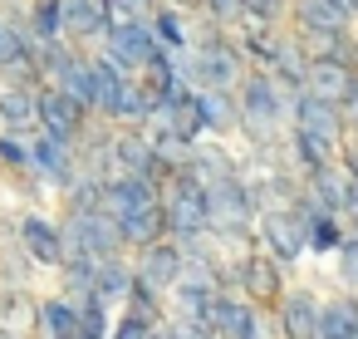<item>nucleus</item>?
<instances>
[{"label": "nucleus", "instance_id": "1", "mask_svg": "<svg viewBox=\"0 0 358 339\" xmlns=\"http://www.w3.org/2000/svg\"><path fill=\"white\" fill-rule=\"evenodd\" d=\"M236 99H241V133H236L241 148H275V143H285V128H289V89L270 69L250 64L241 74V84H236Z\"/></svg>", "mask_w": 358, "mask_h": 339}, {"label": "nucleus", "instance_id": "2", "mask_svg": "<svg viewBox=\"0 0 358 339\" xmlns=\"http://www.w3.org/2000/svg\"><path fill=\"white\" fill-rule=\"evenodd\" d=\"M216 280H221V290H236V295H245V300L275 310L280 295H285V285L294 280V270L280 265L270 251L250 246V251H226L221 265H216Z\"/></svg>", "mask_w": 358, "mask_h": 339}, {"label": "nucleus", "instance_id": "3", "mask_svg": "<svg viewBox=\"0 0 358 339\" xmlns=\"http://www.w3.org/2000/svg\"><path fill=\"white\" fill-rule=\"evenodd\" d=\"M304 221H309V197H294L285 207H265L255 216V246L270 251L280 265L299 270L309 261V251H304Z\"/></svg>", "mask_w": 358, "mask_h": 339}, {"label": "nucleus", "instance_id": "4", "mask_svg": "<svg viewBox=\"0 0 358 339\" xmlns=\"http://www.w3.org/2000/svg\"><path fill=\"white\" fill-rule=\"evenodd\" d=\"M59 231H64V256H123V231L108 212H59Z\"/></svg>", "mask_w": 358, "mask_h": 339}, {"label": "nucleus", "instance_id": "5", "mask_svg": "<svg viewBox=\"0 0 358 339\" xmlns=\"http://www.w3.org/2000/svg\"><path fill=\"white\" fill-rule=\"evenodd\" d=\"M206 324L216 329V339H280L275 334V310L270 305H255L236 290H221L211 300V314Z\"/></svg>", "mask_w": 358, "mask_h": 339}, {"label": "nucleus", "instance_id": "6", "mask_svg": "<svg viewBox=\"0 0 358 339\" xmlns=\"http://www.w3.org/2000/svg\"><path fill=\"white\" fill-rule=\"evenodd\" d=\"M162 207H167V226H172V236L211 231V197H206V182L192 177L187 167L172 172V182L162 187Z\"/></svg>", "mask_w": 358, "mask_h": 339}, {"label": "nucleus", "instance_id": "7", "mask_svg": "<svg viewBox=\"0 0 358 339\" xmlns=\"http://www.w3.org/2000/svg\"><path fill=\"white\" fill-rule=\"evenodd\" d=\"M15 246H20L40 270H59V261H64L59 216L45 212V207H20V216H15Z\"/></svg>", "mask_w": 358, "mask_h": 339}, {"label": "nucleus", "instance_id": "8", "mask_svg": "<svg viewBox=\"0 0 358 339\" xmlns=\"http://www.w3.org/2000/svg\"><path fill=\"white\" fill-rule=\"evenodd\" d=\"M289 128H304V133H314V138L338 148L348 138V113H343L338 99H324L314 89H294L289 94Z\"/></svg>", "mask_w": 358, "mask_h": 339}, {"label": "nucleus", "instance_id": "9", "mask_svg": "<svg viewBox=\"0 0 358 339\" xmlns=\"http://www.w3.org/2000/svg\"><path fill=\"white\" fill-rule=\"evenodd\" d=\"M30 177H35L50 197H59V192L79 177V143L50 138V133L40 128L35 143H30Z\"/></svg>", "mask_w": 358, "mask_h": 339}, {"label": "nucleus", "instance_id": "10", "mask_svg": "<svg viewBox=\"0 0 358 339\" xmlns=\"http://www.w3.org/2000/svg\"><path fill=\"white\" fill-rule=\"evenodd\" d=\"M152 50H157L152 20L108 25V35H103V45H99V55H103L118 74H128V79H138V74H143V64H148V55H152Z\"/></svg>", "mask_w": 358, "mask_h": 339}, {"label": "nucleus", "instance_id": "11", "mask_svg": "<svg viewBox=\"0 0 358 339\" xmlns=\"http://www.w3.org/2000/svg\"><path fill=\"white\" fill-rule=\"evenodd\" d=\"M319 305H324V295L309 280H289L275 305V334L280 339H319Z\"/></svg>", "mask_w": 358, "mask_h": 339}, {"label": "nucleus", "instance_id": "12", "mask_svg": "<svg viewBox=\"0 0 358 339\" xmlns=\"http://www.w3.org/2000/svg\"><path fill=\"white\" fill-rule=\"evenodd\" d=\"M94 113H84L59 84H40L35 89V123L50 133V138H64V143H79L84 128H89Z\"/></svg>", "mask_w": 358, "mask_h": 339}, {"label": "nucleus", "instance_id": "13", "mask_svg": "<svg viewBox=\"0 0 358 339\" xmlns=\"http://www.w3.org/2000/svg\"><path fill=\"white\" fill-rule=\"evenodd\" d=\"M216 295H221L216 270L187 265V270L177 275V285L167 290V314H172V319H196V324H206V314H211V300H216Z\"/></svg>", "mask_w": 358, "mask_h": 339}, {"label": "nucleus", "instance_id": "14", "mask_svg": "<svg viewBox=\"0 0 358 339\" xmlns=\"http://www.w3.org/2000/svg\"><path fill=\"white\" fill-rule=\"evenodd\" d=\"M358 25L353 11L343 6V0H294L289 6V30L314 40V35H334V30H348Z\"/></svg>", "mask_w": 358, "mask_h": 339}, {"label": "nucleus", "instance_id": "15", "mask_svg": "<svg viewBox=\"0 0 358 339\" xmlns=\"http://www.w3.org/2000/svg\"><path fill=\"white\" fill-rule=\"evenodd\" d=\"M128 256H133L138 280H148V285H157V290H172V285H177V275L187 270L182 246H177L172 236H162V241H152V246H138V251H128Z\"/></svg>", "mask_w": 358, "mask_h": 339}, {"label": "nucleus", "instance_id": "16", "mask_svg": "<svg viewBox=\"0 0 358 339\" xmlns=\"http://www.w3.org/2000/svg\"><path fill=\"white\" fill-rule=\"evenodd\" d=\"M152 202H162V187L152 177H138V172H113L108 187H103V212L108 216H128V212L152 207Z\"/></svg>", "mask_w": 358, "mask_h": 339}, {"label": "nucleus", "instance_id": "17", "mask_svg": "<svg viewBox=\"0 0 358 339\" xmlns=\"http://www.w3.org/2000/svg\"><path fill=\"white\" fill-rule=\"evenodd\" d=\"M108 11L103 0H64V35L79 45V50H99L103 35H108Z\"/></svg>", "mask_w": 358, "mask_h": 339}, {"label": "nucleus", "instance_id": "18", "mask_svg": "<svg viewBox=\"0 0 358 339\" xmlns=\"http://www.w3.org/2000/svg\"><path fill=\"white\" fill-rule=\"evenodd\" d=\"M50 84H59L84 113H94V109H99V64H94V50H74L69 64H64Z\"/></svg>", "mask_w": 358, "mask_h": 339}, {"label": "nucleus", "instance_id": "19", "mask_svg": "<svg viewBox=\"0 0 358 339\" xmlns=\"http://www.w3.org/2000/svg\"><path fill=\"white\" fill-rule=\"evenodd\" d=\"M192 99L201 109L206 138H236L241 133V99H236V89H192Z\"/></svg>", "mask_w": 358, "mask_h": 339}, {"label": "nucleus", "instance_id": "20", "mask_svg": "<svg viewBox=\"0 0 358 339\" xmlns=\"http://www.w3.org/2000/svg\"><path fill=\"white\" fill-rule=\"evenodd\" d=\"M187 172L201 177L206 187L221 182V177H231V172H245V167H241V148H236V138H201L196 153H192V162H187Z\"/></svg>", "mask_w": 358, "mask_h": 339}, {"label": "nucleus", "instance_id": "21", "mask_svg": "<svg viewBox=\"0 0 358 339\" xmlns=\"http://www.w3.org/2000/svg\"><path fill=\"white\" fill-rule=\"evenodd\" d=\"M35 334L40 339H69V334H79V300H69L64 290L35 295Z\"/></svg>", "mask_w": 358, "mask_h": 339}, {"label": "nucleus", "instance_id": "22", "mask_svg": "<svg viewBox=\"0 0 358 339\" xmlns=\"http://www.w3.org/2000/svg\"><path fill=\"white\" fill-rule=\"evenodd\" d=\"M309 64H314V55H309L304 35H294V30L285 25V30H280V45H275V60H270V74H275V79L294 94V89H304Z\"/></svg>", "mask_w": 358, "mask_h": 339}, {"label": "nucleus", "instance_id": "23", "mask_svg": "<svg viewBox=\"0 0 358 339\" xmlns=\"http://www.w3.org/2000/svg\"><path fill=\"white\" fill-rule=\"evenodd\" d=\"M280 153H285V162H289L299 177H309V172H319V167L338 162V148H334V143H324V138H314V133H304V128H285Z\"/></svg>", "mask_w": 358, "mask_h": 339}, {"label": "nucleus", "instance_id": "24", "mask_svg": "<svg viewBox=\"0 0 358 339\" xmlns=\"http://www.w3.org/2000/svg\"><path fill=\"white\" fill-rule=\"evenodd\" d=\"M358 334V290H329L319 305V339H353Z\"/></svg>", "mask_w": 358, "mask_h": 339}, {"label": "nucleus", "instance_id": "25", "mask_svg": "<svg viewBox=\"0 0 358 339\" xmlns=\"http://www.w3.org/2000/svg\"><path fill=\"white\" fill-rule=\"evenodd\" d=\"M128 290H133V256L123 251V256H108V261H99V275H94V300L99 305H108L113 314L128 305Z\"/></svg>", "mask_w": 358, "mask_h": 339}, {"label": "nucleus", "instance_id": "26", "mask_svg": "<svg viewBox=\"0 0 358 339\" xmlns=\"http://www.w3.org/2000/svg\"><path fill=\"white\" fill-rule=\"evenodd\" d=\"M113 221H118V231H123V246H128V251H138V246H152V241L172 236V226H167V207H162V202L138 207V212L113 216Z\"/></svg>", "mask_w": 358, "mask_h": 339}, {"label": "nucleus", "instance_id": "27", "mask_svg": "<svg viewBox=\"0 0 358 339\" xmlns=\"http://www.w3.org/2000/svg\"><path fill=\"white\" fill-rule=\"evenodd\" d=\"M343 236H348V221L338 212H319L309 202V221H304V251H309V261H329Z\"/></svg>", "mask_w": 358, "mask_h": 339}, {"label": "nucleus", "instance_id": "28", "mask_svg": "<svg viewBox=\"0 0 358 339\" xmlns=\"http://www.w3.org/2000/svg\"><path fill=\"white\" fill-rule=\"evenodd\" d=\"M40 123L30 128H0V177L6 182H20L30 177V143H35Z\"/></svg>", "mask_w": 358, "mask_h": 339}, {"label": "nucleus", "instance_id": "29", "mask_svg": "<svg viewBox=\"0 0 358 339\" xmlns=\"http://www.w3.org/2000/svg\"><path fill=\"white\" fill-rule=\"evenodd\" d=\"M343 192H348V172H343L338 162H329V167H319V172L304 177V197H309L319 212H338V216H343Z\"/></svg>", "mask_w": 358, "mask_h": 339}, {"label": "nucleus", "instance_id": "30", "mask_svg": "<svg viewBox=\"0 0 358 339\" xmlns=\"http://www.w3.org/2000/svg\"><path fill=\"white\" fill-rule=\"evenodd\" d=\"M152 35H157V45H167V50H177V55L192 50V11L162 0V6L152 11Z\"/></svg>", "mask_w": 358, "mask_h": 339}, {"label": "nucleus", "instance_id": "31", "mask_svg": "<svg viewBox=\"0 0 358 339\" xmlns=\"http://www.w3.org/2000/svg\"><path fill=\"white\" fill-rule=\"evenodd\" d=\"M358 84V69H348V64H334V60H319L314 55V64H309V79H304V89H314V94H324V99H348V89Z\"/></svg>", "mask_w": 358, "mask_h": 339}, {"label": "nucleus", "instance_id": "32", "mask_svg": "<svg viewBox=\"0 0 358 339\" xmlns=\"http://www.w3.org/2000/svg\"><path fill=\"white\" fill-rule=\"evenodd\" d=\"M35 89L40 84H10V79H0V128H30L35 123Z\"/></svg>", "mask_w": 358, "mask_h": 339}, {"label": "nucleus", "instance_id": "33", "mask_svg": "<svg viewBox=\"0 0 358 339\" xmlns=\"http://www.w3.org/2000/svg\"><path fill=\"white\" fill-rule=\"evenodd\" d=\"M55 275H59V290H64L69 300H79V305H84V300H94V275H99V261H94V256H64Z\"/></svg>", "mask_w": 358, "mask_h": 339}, {"label": "nucleus", "instance_id": "34", "mask_svg": "<svg viewBox=\"0 0 358 339\" xmlns=\"http://www.w3.org/2000/svg\"><path fill=\"white\" fill-rule=\"evenodd\" d=\"M25 30L35 40H69L64 35V0H25Z\"/></svg>", "mask_w": 358, "mask_h": 339}, {"label": "nucleus", "instance_id": "35", "mask_svg": "<svg viewBox=\"0 0 358 339\" xmlns=\"http://www.w3.org/2000/svg\"><path fill=\"white\" fill-rule=\"evenodd\" d=\"M103 187H108V177L79 172V177L59 192V212H103Z\"/></svg>", "mask_w": 358, "mask_h": 339}, {"label": "nucleus", "instance_id": "36", "mask_svg": "<svg viewBox=\"0 0 358 339\" xmlns=\"http://www.w3.org/2000/svg\"><path fill=\"white\" fill-rule=\"evenodd\" d=\"M236 35H241V50H245V60H250V64H260V69H270V60H275V45H280V30H275V25H250V20H245Z\"/></svg>", "mask_w": 358, "mask_h": 339}, {"label": "nucleus", "instance_id": "37", "mask_svg": "<svg viewBox=\"0 0 358 339\" xmlns=\"http://www.w3.org/2000/svg\"><path fill=\"white\" fill-rule=\"evenodd\" d=\"M74 50H79L74 40H35V45H30V60H35L40 79L50 84V79H55V74L69 64V55H74Z\"/></svg>", "mask_w": 358, "mask_h": 339}, {"label": "nucleus", "instance_id": "38", "mask_svg": "<svg viewBox=\"0 0 358 339\" xmlns=\"http://www.w3.org/2000/svg\"><path fill=\"white\" fill-rule=\"evenodd\" d=\"M329 270H334V285L338 290H358V231H348L338 241V251L329 256Z\"/></svg>", "mask_w": 358, "mask_h": 339}, {"label": "nucleus", "instance_id": "39", "mask_svg": "<svg viewBox=\"0 0 358 339\" xmlns=\"http://www.w3.org/2000/svg\"><path fill=\"white\" fill-rule=\"evenodd\" d=\"M289 6H294V0H245V20H250V25H275V30H285V25H289Z\"/></svg>", "mask_w": 358, "mask_h": 339}, {"label": "nucleus", "instance_id": "40", "mask_svg": "<svg viewBox=\"0 0 358 339\" xmlns=\"http://www.w3.org/2000/svg\"><path fill=\"white\" fill-rule=\"evenodd\" d=\"M108 329H113V310L99 305V300H84V305H79V334H89V339H108Z\"/></svg>", "mask_w": 358, "mask_h": 339}, {"label": "nucleus", "instance_id": "41", "mask_svg": "<svg viewBox=\"0 0 358 339\" xmlns=\"http://www.w3.org/2000/svg\"><path fill=\"white\" fill-rule=\"evenodd\" d=\"M201 15L216 20L221 30H241L245 25V0H201Z\"/></svg>", "mask_w": 358, "mask_h": 339}, {"label": "nucleus", "instance_id": "42", "mask_svg": "<svg viewBox=\"0 0 358 339\" xmlns=\"http://www.w3.org/2000/svg\"><path fill=\"white\" fill-rule=\"evenodd\" d=\"M103 11L113 25H128V20H152L157 0H103Z\"/></svg>", "mask_w": 358, "mask_h": 339}, {"label": "nucleus", "instance_id": "43", "mask_svg": "<svg viewBox=\"0 0 358 339\" xmlns=\"http://www.w3.org/2000/svg\"><path fill=\"white\" fill-rule=\"evenodd\" d=\"M148 334H152V319H143L138 310H128V305H123V310L113 314V329H108V339H148Z\"/></svg>", "mask_w": 358, "mask_h": 339}, {"label": "nucleus", "instance_id": "44", "mask_svg": "<svg viewBox=\"0 0 358 339\" xmlns=\"http://www.w3.org/2000/svg\"><path fill=\"white\" fill-rule=\"evenodd\" d=\"M172 329H177V339H216V329L211 324H196V319H172Z\"/></svg>", "mask_w": 358, "mask_h": 339}, {"label": "nucleus", "instance_id": "45", "mask_svg": "<svg viewBox=\"0 0 358 339\" xmlns=\"http://www.w3.org/2000/svg\"><path fill=\"white\" fill-rule=\"evenodd\" d=\"M343 221L358 231V177H348V192H343Z\"/></svg>", "mask_w": 358, "mask_h": 339}, {"label": "nucleus", "instance_id": "46", "mask_svg": "<svg viewBox=\"0 0 358 339\" xmlns=\"http://www.w3.org/2000/svg\"><path fill=\"white\" fill-rule=\"evenodd\" d=\"M343 113H348V133H358V84L348 89V99H343Z\"/></svg>", "mask_w": 358, "mask_h": 339}, {"label": "nucleus", "instance_id": "47", "mask_svg": "<svg viewBox=\"0 0 358 339\" xmlns=\"http://www.w3.org/2000/svg\"><path fill=\"white\" fill-rule=\"evenodd\" d=\"M148 339H177V329H172V319H162V324H152V334Z\"/></svg>", "mask_w": 358, "mask_h": 339}, {"label": "nucleus", "instance_id": "48", "mask_svg": "<svg viewBox=\"0 0 358 339\" xmlns=\"http://www.w3.org/2000/svg\"><path fill=\"white\" fill-rule=\"evenodd\" d=\"M0 339H35L30 329H15V324H0Z\"/></svg>", "mask_w": 358, "mask_h": 339}, {"label": "nucleus", "instance_id": "49", "mask_svg": "<svg viewBox=\"0 0 358 339\" xmlns=\"http://www.w3.org/2000/svg\"><path fill=\"white\" fill-rule=\"evenodd\" d=\"M157 6H162V0H157Z\"/></svg>", "mask_w": 358, "mask_h": 339}, {"label": "nucleus", "instance_id": "50", "mask_svg": "<svg viewBox=\"0 0 358 339\" xmlns=\"http://www.w3.org/2000/svg\"><path fill=\"white\" fill-rule=\"evenodd\" d=\"M35 339H40V334H35Z\"/></svg>", "mask_w": 358, "mask_h": 339}, {"label": "nucleus", "instance_id": "51", "mask_svg": "<svg viewBox=\"0 0 358 339\" xmlns=\"http://www.w3.org/2000/svg\"><path fill=\"white\" fill-rule=\"evenodd\" d=\"M348 231H353V226H348Z\"/></svg>", "mask_w": 358, "mask_h": 339}, {"label": "nucleus", "instance_id": "52", "mask_svg": "<svg viewBox=\"0 0 358 339\" xmlns=\"http://www.w3.org/2000/svg\"><path fill=\"white\" fill-rule=\"evenodd\" d=\"M353 339H358V334H353Z\"/></svg>", "mask_w": 358, "mask_h": 339}]
</instances>
